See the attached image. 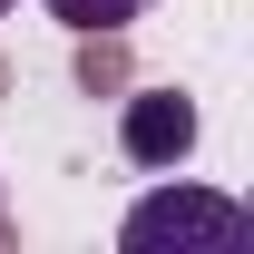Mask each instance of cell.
<instances>
[{
  "label": "cell",
  "mask_w": 254,
  "mask_h": 254,
  "mask_svg": "<svg viewBox=\"0 0 254 254\" xmlns=\"http://www.w3.org/2000/svg\"><path fill=\"white\" fill-rule=\"evenodd\" d=\"M78 88H127V49H118V30H78Z\"/></svg>",
  "instance_id": "obj_3"
},
{
  "label": "cell",
  "mask_w": 254,
  "mask_h": 254,
  "mask_svg": "<svg viewBox=\"0 0 254 254\" xmlns=\"http://www.w3.org/2000/svg\"><path fill=\"white\" fill-rule=\"evenodd\" d=\"M0 88H10V68H0Z\"/></svg>",
  "instance_id": "obj_5"
},
{
  "label": "cell",
  "mask_w": 254,
  "mask_h": 254,
  "mask_svg": "<svg viewBox=\"0 0 254 254\" xmlns=\"http://www.w3.org/2000/svg\"><path fill=\"white\" fill-rule=\"evenodd\" d=\"M186 235L235 245V235H245V205H235V195H205V186H166V195H147V205L118 225L127 254H147V245H186Z\"/></svg>",
  "instance_id": "obj_1"
},
{
  "label": "cell",
  "mask_w": 254,
  "mask_h": 254,
  "mask_svg": "<svg viewBox=\"0 0 254 254\" xmlns=\"http://www.w3.org/2000/svg\"><path fill=\"white\" fill-rule=\"evenodd\" d=\"M137 10H147V0H49V20H59V30H127Z\"/></svg>",
  "instance_id": "obj_4"
},
{
  "label": "cell",
  "mask_w": 254,
  "mask_h": 254,
  "mask_svg": "<svg viewBox=\"0 0 254 254\" xmlns=\"http://www.w3.org/2000/svg\"><path fill=\"white\" fill-rule=\"evenodd\" d=\"M118 137H127V157H137V166H176V157H195V98H186V88H137Z\"/></svg>",
  "instance_id": "obj_2"
},
{
  "label": "cell",
  "mask_w": 254,
  "mask_h": 254,
  "mask_svg": "<svg viewBox=\"0 0 254 254\" xmlns=\"http://www.w3.org/2000/svg\"><path fill=\"white\" fill-rule=\"evenodd\" d=\"M0 235H10V225H0Z\"/></svg>",
  "instance_id": "obj_7"
},
{
  "label": "cell",
  "mask_w": 254,
  "mask_h": 254,
  "mask_svg": "<svg viewBox=\"0 0 254 254\" xmlns=\"http://www.w3.org/2000/svg\"><path fill=\"white\" fill-rule=\"evenodd\" d=\"M0 10H10V0H0Z\"/></svg>",
  "instance_id": "obj_6"
}]
</instances>
